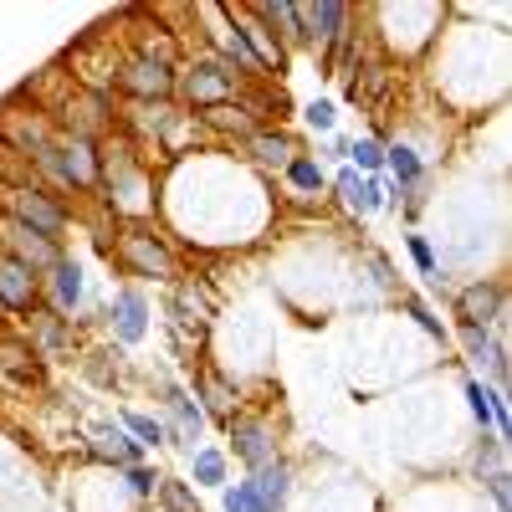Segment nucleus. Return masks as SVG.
<instances>
[{
    "instance_id": "1",
    "label": "nucleus",
    "mask_w": 512,
    "mask_h": 512,
    "mask_svg": "<svg viewBox=\"0 0 512 512\" xmlns=\"http://www.w3.org/2000/svg\"><path fill=\"white\" fill-rule=\"evenodd\" d=\"M11 210H16V226L47 236V241H57V236L67 231V210H62L52 195H41V190H16V195H11Z\"/></svg>"
},
{
    "instance_id": "2",
    "label": "nucleus",
    "mask_w": 512,
    "mask_h": 512,
    "mask_svg": "<svg viewBox=\"0 0 512 512\" xmlns=\"http://www.w3.org/2000/svg\"><path fill=\"white\" fill-rule=\"evenodd\" d=\"M11 262H21L26 272H52L62 256H57V241H47V236H36V231H26V226H11Z\"/></svg>"
},
{
    "instance_id": "3",
    "label": "nucleus",
    "mask_w": 512,
    "mask_h": 512,
    "mask_svg": "<svg viewBox=\"0 0 512 512\" xmlns=\"http://www.w3.org/2000/svg\"><path fill=\"white\" fill-rule=\"evenodd\" d=\"M456 313H461L466 328H487L502 313V287L497 282H472V287L456 297Z\"/></svg>"
},
{
    "instance_id": "4",
    "label": "nucleus",
    "mask_w": 512,
    "mask_h": 512,
    "mask_svg": "<svg viewBox=\"0 0 512 512\" xmlns=\"http://www.w3.org/2000/svg\"><path fill=\"white\" fill-rule=\"evenodd\" d=\"M123 88L139 93V98H164L169 88H175V72H169L164 57H144V62H134L123 72Z\"/></svg>"
},
{
    "instance_id": "5",
    "label": "nucleus",
    "mask_w": 512,
    "mask_h": 512,
    "mask_svg": "<svg viewBox=\"0 0 512 512\" xmlns=\"http://www.w3.org/2000/svg\"><path fill=\"white\" fill-rule=\"evenodd\" d=\"M31 303H36V272H26L21 262L6 256V267H0V308L31 313Z\"/></svg>"
},
{
    "instance_id": "6",
    "label": "nucleus",
    "mask_w": 512,
    "mask_h": 512,
    "mask_svg": "<svg viewBox=\"0 0 512 512\" xmlns=\"http://www.w3.org/2000/svg\"><path fill=\"white\" fill-rule=\"evenodd\" d=\"M231 72L226 67H216V62H200L195 72H190V98L200 103V108H221L226 98H231Z\"/></svg>"
},
{
    "instance_id": "7",
    "label": "nucleus",
    "mask_w": 512,
    "mask_h": 512,
    "mask_svg": "<svg viewBox=\"0 0 512 512\" xmlns=\"http://www.w3.org/2000/svg\"><path fill=\"white\" fill-rule=\"evenodd\" d=\"M231 441H236V456L246 466H267L272 461V431L262 420H236L231 425Z\"/></svg>"
},
{
    "instance_id": "8",
    "label": "nucleus",
    "mask_w": 512,
    "mask_h": 512,
    "mask_svg": "<svg viewBox=\"0 0 512 512\" xmlns=\"http://www.w3.org/2000/svg\"><path fill=\"white\" fill-rule=\"evenodd\" d=\"M123 256H128V262H134L144 277H169V272H175L169 251H164L154 236H123Z\"/></svg>"
},
{
    "instance_id": "9",
    "label": "nucleus",
    "mask_w": 512,
    "mask_h": 512,
    "mask_svg": "<svg viewBox=\"0 0 512 512\" xmlns=\"http://www.w3.org/2000/svg\"><path fill=\"white\" fill-rule=\"evenodd\" d=\"M297 16H303V26H308V41H313V36L338 41V36H344V21H349V11L338 6V0H318V6H297Z\"/></svg>"
},
{
    "instance_id": "10",
    "label": "nucleus",
    "mask_w": 512,
    "mask_h": 512,
    "mask_svg": "<svg viewBox=\"0 0 512 512\" xmlns=\"http://www.w3.org/2000/svg\"><path fill=\"white\" fill-rule=\"evenodd\" d=\"M113 323H118V338H123V344H139L144 328H149V308H144V297H139V292H118V303H113Z\"/></svg>"
},
{
    "instance_id": "11",
    "label": "nucleus",
    "mask_w": 512,
    "mask_h": 512,
    "mask_svg": "<svg viewBox=\"0 0 512 512\" xmlns=\"http://www.w3.org/2000/svg\"><path fill=\"white\" fill-rule=\"evenodd\" d=\"M287 466L282 461H267V466H256V502H262V512H282V502H287Z\"/></svg>"
},
{
    "instance_id": "12",
    "label": "nucleus",
    "mask_w": 512,
    "mask_h": 512,
    "mask_svg": "<svg viewBox=\"0 0 512 512\" xmlns=\"http://www.w3.org/2000/svg\"><path fill=\"white\" fill-rule=\"evenodd\" d=\"M338 195H344V205H349V210L369 216V210L384 200V185H379V180H359L354 169H344V175H338Z\"/></svg>"
},
{
    "instance_id": "13",
    "label": "nucleus",
    "mask_w": 512,
    "mask_h": 512,
    "mask_svg": "<svg viewBox=\"0 0 512 512\" xmlns=\"http://www.w3.org/2000/svg\"><path fill=\"white\" fill-rule=\"evenodd\" d=\"M256 16H262L267 26H282L287 41H308L303 16H297V6H287V0H262V6H256Z\"/></svg>"
},
{
    "instance_id": "14",
    "label": "nucleus",
    "mask_w": 512,
    "mask_h": 512,
    "mask_svg": "<svg viewBox=\"0 0 512 512\" xmlns=\"http://www.w3.org/2000/svg\"><path fill=\"white\" fill-rule=\"evenodd\" d=\"M52 297H57L62 313H72L82 303V272H77V262H57L52 267Z\"/></svg>"
},
{
    "instance_id": "15",
    "label": "nucleus",
    "mask_w": 512,
    "mask_h": 512,
    "mask_svg": "<svg viewBox=\"0 0 512 512\" xmlns=\"http://www.w3.org/2000/svg\"><path fill=\"white\" fill-rule=\"evenodd\" d=\"M93 451H98L103 461H139V456H144V446H139L134 436H128V431H108Z\"/></svg>"
},
{
    "instance_id": "16",
    "label": "nucleus",
    "mask_w": 512,
    "mask_h": 512,
    "mask_svg": "<svg viewBox=\"0 0 512 512\" xmlns=\"http://www.w3.org/2000/svg\"><path fill=\"white\" fill-rule=\"evenodd\" d=\"M384 164L395 169V180H400V190H410V185L420 180V154H415V149H405V144H395V149H384Z\"/></svg>"
},
{
    "instance_id": "17",
    "label": "nucleus",
    "mask_w": 512,
    "mask_h": 512,
    "mask_svg": "<svg viewBox=\"0 0 512 512\" xmlns=\"http://www.w3.org/2000/svg\"><path fill=\"white\" fill-rule=\"evenodd\" d=\"M251 149H256V159H262V164H292V139L287 134H256Z\"/></svg>"
},
{
    "instance_id": "18",
    "label": "nucleus",
    "mask_w": 512,
    "mask_h": 512,
    "mask_svg": "<svg viewBox=\"0 0 512 512\" xmlns=\"http://www.w3.org/2000/svg\"><path fill=\"white\" fill-rule=\"evenodd\" d=\"M31 359H36V349H21V344H6V349H0V369H11L16 379H41V369H36Z\"/></svg>"
},
{
    "instance_id": "19",
    "label": "nucleus",
    "mask_w": 512,
    "mask_h": 512,
    "mask_svg": "<svg viewBox=\"0 0 512 512\" xmlns=\"http://www.w3.org/2000/svg\"><path fill=\"white\" fill-rule=\"evenodd\" d=\"M195 482H205V487H221V482H226L221 451H195Z\"/></svg>"
},
{
    "instance_id": "20",
    "label": "nucleus",
    "mask_w": 512,
    "mask_h": 512,
    "mask_svg": "<svg viewBox=\"0 0 512 512\" xmlns=\"http://www.w3.org/2000/svg\"><path fill=\"white\" fill-rule=\"evenodd\" d=\"M169 405H175V415H180V441H195L200 436V425H205V415L175 390V395H169Z\"/></svg>"
},
{
    "instance_id": "21",
    "label": "nucleus",
    "mask_w": 512,
    "mask_h": 512,
    "mask_svg": "<svg viewBox=\"0 0 512 512\" xmlns=\"http://www.w3.org/2000/svg\"><path fill=\"white\" fill-rule=\"evenodd\" d=\"M287 180H292V190H318L323 185V169H318V159H292L287 164Z\"/></svg>"
},
{
    "instance_id": "22",
    "label": "nucleus",
    "mask_w": 512,
    "mask_h": 512,
    "mask_svg": "<svg viewBox=\"0 0 512 512\" xmlns=\"http://www.w3.org/2000/svg\"><path fill=\"white\" fill-rule=\"evenodd\" d=\"M123 425H128V436H134L139 446L164 441V425H159V420H149V415H139V410H128V415H123Z\"/></svg>"
},
{
    "instance_id": "23",
    "label": "nucleus",
    "mask_w": 512,
    "mask_h": 512,
    "mask_svg": "<svg viewBox=\"0 0 512 512\" xmlns=\"http://www.w3.org/2000/svg\"><path fill=\"white\" fill-rule=\"evenodd\" d=\"M466 400H472V415H477L482 425H497V395H492V390H482V384H466Z\"/></svg>"
},
{
    "instance_id": "24",
    "label": "nucleus",
    "mask_w": 512,
    "mask_h": 512,
    "mask_svg": "<svg viewBox=\"0 0 512 512\" xmlns=\"http://www.w3.org/2000/svg\"><path fill=\"white\" fill-rule=\"evenodd\" d=\"M159 502H164L169 512H200V502H195L180 482H159Z\"/></svg>"
},
{
    "instance_id": "25",
    "label": "nucleus",
    "mask_w": 512,
    "mask_h": 512,
    "mask_svg": "<svg viewBox=\"0 0 512 512\" xmlns=\"http://www.w3.org/2000/svg\"><path fill=\"white\" fill-rule=\"evenodd\" d=\"M349 159H354L359 169H369V175H374V169L384 164V149H379L374 139H354V144H349Z\"/></svg>"
},
{
    "instance_id": "26",
    "label": "nucleus",
    "mask_w": 512,
    "mask_h": 512,
    "mask_svg": "<svg viewBox=\"0 0 512 512\" xmlns=\"http://www.w3.org/2000/svg\"><path fill=\"white\" fill-rule=\"evenodd\" d=\"M226 512H262V502H256V487L241 482L236 492H226Z\"/></svg>"
},
{
    "instance_id": "27",
    "label": "nucleus",
    "mask_w": 512,
    "mask_h": 512,
    "mask_svg": "<svg viewBox=\"0 0 512 512\" xmlns=\"http://www.w3.org/2000/svg\"><path fill=\"white\" fill-rule=\"evenodd\" d=\"M36 328H41V349H47V354H57V349L67 344V333H62L57 318H36Z\"/></svg>"
},
{
    "instance_id": "28",
    "label": "nucleus",
    "mask_w": 512,
    "mask_h": 512,
    "mask_svg": "<svg viewBox=\"0 0 512 512\" xmlns=\"http://www.w3.org/2000/svg\"><path fill=\"white\" fill-rule=\"evenodd\" d=\"M128 487H134V497H154L159 492V477L144 472V466H134V472H128Z\"/></svg>"
},
{
    "instance_id": "29",
    "label": "nucleus",
    "mask_w": 512,
    "mask_h": 512,
    "mask_svg": "<svg viewBox=\"0 0 512 512\" xmlns=\"http://www.w3.org/2000/svg\"><path fill=\"white\" fill-rule=\"evenodd\" d=\"M308 123H313V128H323V134H328V128L338 123V108H333V103H313V108H308Z\"/></svg>"
},
{
    "instance_id": "30",
    "label": "nucleus",
    "mask_w": 512,
    "mask_h": 512,
    "mask_svg": "<svg viewBox=\"0 0 512 512\" xmlns=\"http://www.w3.org/2000/svg\"><path fill=\"white\" fill-rule=\"evenodd\" d=\"M410 256H415L420 272H436V256H431V246H425V236H410Z\"/></svg>"
},
{
    "instance_id": "31",
    "label": "nucleus",
    "mask_w": 512,
    "mask_h": 512,
    "mask_svg": "<svg viewBox=\"0 0 512 512\" xmlns=\"http://www.w3.org/2000/svg\"><path fill=\"white\" fill-rule=\"evenodd\" d=\"M410 313L420 318V328H425V333H436V338H441V323H436L431 313H425V303H415V297H410Z\"/></svg>"
},
{
    "instance_id": "32",
    "label": "nucleus",
    "mask_w": 512,
    "mask_h": 512,
    "mask_svg": "<svg viewBox=\"0 0 512 512\" xmlns=\"http://www.w3.org/2000/svg\"><path fill=\"white\" fill-rule=\"evenodd\" d=\"M210 405H216V410H231V395L221 390V384H210Z\"/></svg>"
}]
</instances>
